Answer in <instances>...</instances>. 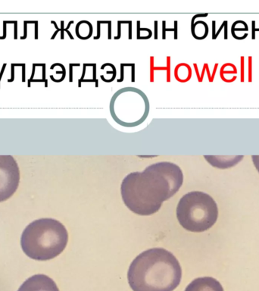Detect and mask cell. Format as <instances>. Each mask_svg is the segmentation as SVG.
I'll list each match as a JSON object with an SVG mask.
<instances>
[{
  "label": "cell",
  "mask_w": 259,
  "mask_h": 291,
  "mask_svg": "<svg viewBox=\"0 0 259 291\" xmlns=\"http://www.w3.org/2000/svg\"><path fill=\"white\" fill-rule=\"evenodd\" d=\"M30 84H31V82H30V80H28V84H27V87H30V86H31V85H30Z\"/></svg>",
  "instance_id": "36"
},
{
  "label": "cell",
  "mask_w": 259,
  "mask_h": 291,
  "mask_svg": "<svg viewBox=\"0 0 259 291\" xmlns=\"http://www.w3.org/2000/svg\"><path fill=\"white\" fill-rule=\"evenodd\" d=\"M14 40H17V21H16L14 24Z\"/></svg>",
  "instance_id": "24"
},
{
  "label": "cell",
  "mask_w": 259,
  "mask_h": 291,
  "mask_svg": "<svg viewBox=\"0 0 259 291\" xmlns=\"http://www.w3.org/2000/svg\"><path fill=\"white\" fill-rule=\"evenodd\" d=\"M100 24H101V22H100V21H98L97 22V25H98V26H97V37H95V39H98V38H99V37H100Z\"/></svg>",
  "instance_id": "22"
},
{
  "label": "cell",
  "mask_w": 259,
  "mask_h": 291,
  "mask_svg": "<svg viewBox=\"0 0 259 291\" xmlns=\"http://www.w3.org/2000/svg\"><path fill=\"white\" fill-rule=\"evenodd\" d=\"M36 40L38 39V21H36L35 23V37Z\"/></svg>",
  "instance_id": "21"
},
{
  "label": "cell",
  "mask_w": 259,
  "mask_h": 291,
  "mask_svg": "<svg viewBox=\"0 0 259 291\" xmlns=\"http://www.w3.org/2000/svg\"><path fill=\"white\" fill-rule=\"evenodd\" d=\"M205 159L214 167L218 168H228L237 165L244 158V155L233 156H208L205 155Z\"/></svg>",
  "instance_id": "8"
},
{
  "label": "cell",
  "mask_w": 259,
  "mask_h": 291,
  "mask_svg": "<svg viewBox=\"0 0 259 291\" xmlns=\"http://www.w3.org/2000/svg\"><path fill=\"white\" fill-rule=\"evenodd\" d=\"M205 71H207V74H208V77L209 82H212V81H211V75L210 71H209L208 65V64H205Z\"/></svg>",
  "instance_id": "19"
},
{
  "label": "cell",
  "mask_w": 259,
  "mask_h": 291,
  "mask_svg": "<svg viewBox=\"0 0 259 291\" xmlns=\"http://www.w3.org/2000/svg\"><path fill=\"white\" fill-rule=\"evenodd\" d=\"M25 64L22 67V82H25Z\"/></svg>",
  "instance_id": "25"
},
{
  "label": "cell",
  "mask_w": 259,
  "mask_h": 291,
  "mask_svg": "<svg viewBox=\"0 0 259 291\" xmlns=\"http://www.w3.org/2000/svg\"><path fill=\"white\" fill-rule=\"evenodd\" d=\"M252 159L253 162L255 167L256 168L257 171L259 173V155H252Z\"/></svg>",
  "instance_id": "13"
},
{
  "label": "cell",
  "mask_w": 259,
  "mask_h": 291,
  "mask_svg": "<svg viewBox=\"0 0 259 291\" xmlns=\"http://www.w3.org/2000/svg\"><path fill=\"white\" fill-rule=\"evenodd\" d=\"M35 68H36V66H35V64H33V71H32L31 77H30V79H29L30 80H33V76H34V74H35Z\"/></svg>",
  "instance_id": "30"
},
{
  "label": "cell",
  "mask_w": 259,
  "mask_h": 291,
  "mask_svg": "<svg viewBox=\"0 0 259 291\" xmlns=\"http://www.w3.org/2000/svg\"><path fill=\"white\" fill-rule=\"evenodd\" d=\"M212 40H214V37H215V34H216V21H212Z\"/></svg>",
  "instance_id": "16"
},
{
  "label": "cell",
  "mask_w": 259,
  "mask_h": 291,
  "mask_svg": "<svg viewBox=\"0 0 259 291\" xmlns=\"http://www.w3.org/2000/svg\"><path fill=\"white\" fill-rule=\"evenodd\" d=\"M19 182V168L14 158L11 155H0V202L12 196Z\"/></svg>",
  "instance_id": "5"
},
{
  "label": "cell",
  "mask_w": 259,
  "mask_h": 291,
  "mask_svg": "<svg viewBox=\"0 0 259 291\" xmlns=\"http://www.w3.org/2000/svg\"><path fill=\"white\" fill-rule=\"evenodd\" d=\"M239 24H240V27H237L235 25H232L231 32L236 33L237 31H249V27L246 22L244 21H240L239 20Z\"/></svg>",
  "instance_id": "9"
},
{
  "label": "cell",
  "mask_w": 259,
  "mask_h": 291,
  "mask_svg": "<svg viewBox=\"0 0 259 291\" xmlns=\"http://www.w3.org/2000/svg\"><path fill=\"white\" fill-rule=\"evenodd\" d=\"M183 182V174L177 165L158 162L143 172L129 174L122 181L120 193L124 204L135 214H155L164 201L174 196Z\"/></svg>",
  "instance_id": "1"
},
{
  "label": "cell",
  "mask_w": 259,
  "mask_h": 291,
  "mask_svg": "<svg viewBox=\"0 0 259 291\" xmlns=\"http://www.w3.org/2000/svg\"><path fill=\"white\" fill-rule=\"evenodd\" d=\"M61 40H62V39H64V21H61Z\"/></svg>",
  "instance_id": "23"
},
{
  "label": "cell",
  "mask_w": 259,
  "mask_h": 291,
  "mask_svg": "<svg viewBox=\"0 0 259 291\" xmlns=\"http://www.w3.org/2000/svg\"><path fill=\"white\" fill-rule=\"evenodd\" d=\"M6 38V22L5 21H3V36L0 37V40H4Z\"/></svg>",
  "instance_id": "17"
},
{
  "label": "cell",
  "mask_w": 259,
  "mask_h": 291,
  "mask_svg": "<svg viewBox=\"0 0 259 291\" xmlns=\"http://www.w3.org/2000/svg\"><path fill=\"white\" fill-rule=\"evenodd\" d=\"M24 24H25V35H24L23 37H21V40H23V39L25 40V39L27 38V23L25 21V22H24Z\"/></svg>",
  "instance_id": "27"
},
{
  "label": "cell",
  "mask_w": 259,
  "mask_h": 291,
  "mask_svg": "<svg viewBox=\"0 0 259 291\" xmlns=\"http://www.w3.org/2000/svg\"><path fill=\"white\" fill-rule=\"evenodd\" d=\"M217 205L212 197L201 191H192L182 196L177 206L180 225L190 232H204L216 223Z\"/></svg>",
  "instance_id": "4"
},
{
  "label": "cell",
  "mask_w": 259,
  "mask_h": 291,
  "mask_svg": "<svg viewBox=\"0 0 259 291\" xmlns=\"http://www.w3.org/2000/svg\"><path fill=\"white\" fill-rule=\"evenodd\" d=\"M224 22L223 21V23L221 24V27H220V28L218 29V30H217V32L216 33V34H215V37H214V40H216V39L217 38V37L219 36V34L221 33V30L224 29Z\"/></svg>",
  "instance_id": "18"
},
{
  "label": "cell",
  "mask_w": 259,
  "mask_h": 291,
  "mask_svg": "<svg viewBox=\"0 0 259 291\" xmlns=\"http://www.w3.org/2000/svg\"><path fill=\"white\" fill-rule=\"evenodd\" d=\"M245 81V56L240 57V82Z\"/></svg>",
  "instance_id": "10"
},
{
  "label": "cell",
  "mask_w": 259,
  "mask_h": 291,
  "mask_svg": "<svg viewBox=\"0 0 259 291\" xmlns=\"http://www.w3.org/2000/svg\"><path fill=\"white\" fill-rule=\"evenodd\" d=\"M217 67H218V63H216L215 65H214V70H213V73H212V74H211V81H212V82L214 81V76H215L216 72H217Z\"/></svg>",
  "instance_id": "20"
},
{
  "label": "cell",
  "mask_w": 259,
  "mask_h": 291,
  "mask_svg": "<svg viewBox=\"0 0 259 291\" xmlns=\"http://www.w3.org/2000/svg\"><path fill=\"white\" fill-rule=\"evenodd\" d=\"M35 66H43V64H35Z\"/></svg>",
  "instance_id": "35"
},
{
  "label": "cell",
  "mask_w": 259,
  "mask_h": 291,
  "mask_svg": "<svg viewBox=\"0 0 259 291\" xmlns=\"http://www.w3.org/2000/svg\"><path fill=\"white\" fill-rule=\"evenodd\" d=\"M17 291H59V289L51 277L36 274L27 279Z\"/></svg>",
  "instance_id": "6"
},
{
  "label": "cell",
  "mask_w": 259,
  "mask_h": 291,
  "mask_svg": "<svg viewBox=\"0 0 259 291\" xmlns=\"http://www.w3.org/2000/svg\"><path fill=\"white\" fill-rule=\"evenodd\" d=\"M12 65H13V66H21V67H23L24 66V65L25 64H12Z\"/></svg>",
  "instance_id": "32"
},
{
  "label": "cell",
  "mask_w": 259,
  "mask_h": 291,
  "mask_svg": "<svg viewBox=\"0 0 259 291\" xmlns=\"http://www.w3.org/2000/svg\"><path fill=\"white\" fill-rule=\"evenodd\" d=\"M25 22H26L27 24H35V23H36V21H25Z\"/></svg>",
  "instance_id": "34"
},
{
  "label": "cell",
  "mask_w": 259,
  "mask_h": 291,
  "mask_svg": "<svg viewBox=\"0 0 259 291\" xmlns=\"http://www.w3.org/2000/svg\"><path fill=\"white\" fill-rule=\"evenodd\" d=\"M45 65L43 64V80H45Z\"/></svg>",
  "instance_id": "29"
},
{
  "label": "cell",
  "mask_w": 259,
  "mask_h": 291,
  "mask_svg": "<svg viewBox=\"0 0 259 291\" xmlns=\"http://www.w3.org/2000/svg\"><path fill=\"white\" fill-rule=\"evenodd\" d=\"M182 269L173 253L152 248L138 255L127 272L133 291H173L179 286Z\"/></svg>",
  "instance_id": "2"
},
{
  "label": "cell",
  "mask_w": 259,
  "mask_h": 291,
  "mask_svg": "<svg viewBox=\"0 0 259 291\" xmlns=\"http://www.w3.org/2000/svg\"><path fill=\"white\" fill-rule=\"evenodd\" d=\"M11 69H12V77H11V79L8 80V82L9 83L14 81V67L12 65H11Z\"/></svg>",
  "instance_id": "15"
},
{
  "label": "cell",
  "mask_w": 259,
  "mask_h": 291,
  "mask_svg": "<svg viewBox=\"0 0 259 291\" xmlns=\"http://www.w3.org/2000/svg\"><path fill=\"white\" fill-rule=\"evenodd\" d=\"M224 40H227L228 39V21H224Z\"/></svg>",
  "instance_id": "14"
},
{
  "label": "cell",
  "mask_w": 259,
  "mask_h": 291,
  "mask_svg": "<svg viewBox=\"0 0 259 291\" xmlns=\"http://www.w3.org/2000/svg\"><path fill=\"white\" fill-rule=\"evenodd\" d=\"M30 82H43V81H44L43 79H36V80H34V79H33V80H30Z\"/></svg>",
  "instance_id": "31"
},
{
  "label": "cell",
  "mask_w": 259,
  "mask_h": 291,
  "mask_svg": "<svg viewBox=\"0 0 259 291\" xmlns=\"http://www.w3.org/2000/svg\"><path fill=\"white\" fill-rule=\"evenodd\" d=\"M255 21H252V40H255L256 31H259V28L255 27Z\"/></svg>",
  "instance_id": "12"
},
{
  "label": "cell",
  "mask_w": 259,
  "mask_h": 291,
  "mask_svg": "<svg viewBox=\"0 0 259 291\" xmlns=\"http://www.w3.org/2000/svg\"><path fill=\"white\" fill-rule=\"evenodd\" d=\"M58 31H59V30H56V31L55 32V33H54V34H53V36H52V38H51V39H52V40H53V39H54L55 37H56V34H57V33H58Z\"/></svg>",
  "instance_id": "33"
},
{
  "label": "cell",
  "mask_w": 259,
  "mask_h": 291,
  "mask_svg": "<svg viewBox=\"0 0 259 291\" xmlns=\"http://www.w3.org/2000/svg\"><path fill=\"white\" fill-rule=\"evenodd\" d=\"M68 233L62 223L53 218L33 221L24 230L21 238L23 251L37 261H48L64 250Z\"/></svg>",
  "instance_id": "3"
},
{
  "label": "cell",
  "mask_w": 259,
  "mask_h": 291,
  "mask_svg": "<svg viewBox=\"0 0 259 291\" xmlns=\"http://www.w3.org/2000/svg\"><path fill=\"white\" fill-rule=\"evenodd\" d=\"M185 291H224V288L214 277H202L194 279Z\"/></svg>",
  "instance_id": "7"
},
{
  "label": "cell",
  "mask_w": 259,
  "mask_h": 291,
  "mask_svg": "<svg viewBox=\"0 0 259 291\" xmlns=\"http://www.w3.org/2000/svg\"><path fill=\"white\" fill-rule=\"evenodd\" d=\"M5 67H6V63L3 64V65H2V70H1V73H0V80H1V78H2V75H3L4 71H5Z\"/></svg>",
  "instance_id": "28"
},
{
  "label": "cell",
  "mask_w": 259,
  "mask_h": 291,
  "mask_svg": "<svg viewBox=\"0 0 259 291\" xmlns=\"http://www.w3.org/2000/svg\"><path fill=\"white\" fill-rule=\"evenodd\" d=\"M129 39L132 38V31H131V27H132V25H131V21L129 22Z\"/></svg>",
  "instance_id": "26"
},
{
  "label": "cell",
  "mask_w": 259,
  "mask_h": 291,
  "mask_svg": "<svg viewBox=\"0 0 259 291\" xmlns=\"http://www.w3.org/2000/svg\"><path fill=\"white\" fill-rule=\"evenodd\" d=\"M253 62H252V56L248 57V81L249 83L252 82V73H253Z\"/></svg>",
  "instance_id": "11"
}]
</instances>
